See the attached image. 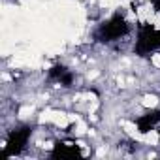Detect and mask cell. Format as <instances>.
<instances>
[{"label": "cell", "instance_id": "obj_1", "mask_svg": "<svg viewBox=\"0 0 160 160\" xmlns=\"http://www.w3.org/2000/svg\"><path fill=\"white\" fill-rule=\"evenodd\" d=\"M149 64H151L152 68L160 70V51H154V53L151 55V58H149Z\"/></svg>", "mask_w": 160, "mask_h": 160}]
</instances>
